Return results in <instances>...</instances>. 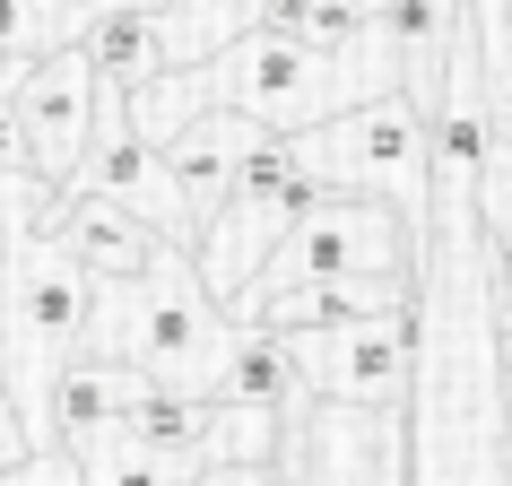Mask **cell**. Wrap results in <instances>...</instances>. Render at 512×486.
Returning a JSON list of instances; mask_svg holds the SVG:
<instances>
[{"label":"cell","mask_w":512,"mask_h":486,"mask_svg":"<svg viewBox=\"0 0 512 486\" xmlns=\"http://www.w3.org/2000/svg\"><path fill=\"white\" fill-rule=\"evenodd\" d=\"M252 18H261V0H157V53H165V70L209 61L217 44H235Z\"/></svg>","instance_id":"cell-12"},{"label":"cell","mask_w":512,"mask_h":486,"mask_svg":"<svg viewBox=\"0 0 512 486\" xmlns=\"http://www.w3.org/2000/svg\"><path fill=\"white\" fill-rule=\"evenodd\" d=\"M504 382V486H512V374H495Z\"/></svg>","instance_id":"cell-16"},{"label":"cell","mask_w":512,"mask_h":486,"mask_svg":"<svg viewBox=\"0 0 512 486\" xmlns=\"http://www.w3.org/2000/svg\"><path fill=\"white\" fill-rule=\"evenodd\" d=\"M18 70H27V61L0 70V174H27V139H18Z\"/></svg>","instance_id":"cell-15"},{"label":"cell","mask_w":512,"mask_h":486,"mask_svg":"<svg viewBox=\"0 0 512 486\" xmlns=\"http://www.w3.org/2000/svg\"><path fill=\"white\" fill-rule=\"evenodd\" d=\"M356 270H382V278H426V226H408L391 200H365V191H322L313 209L270 243L261 278L243 287L226 313L252 322L270 296L287 287H313V278H356Z\"/></svg>","instance_id":"cell-3"},{"label":"cell","mask_w":512,"mask_h":486,"mask_svg":"<svg viewBox=\"0 0 512 486\" xmlns=\"http://www.w3.org/2000/svg\"><path fill=\"white\" fill-rule=\"evenodd\" d=\"M478 226L495 252H512V139H495L478 165Z\"/></svg>","instance_id":"cell-14"},{"label":"cell","mask_w":512,"mask_h":486,"mask_svg":"<svg viewBox=\"0 0 512 486\" xmlns=\"http://www.w3.org/2000/svg\"><path fill=\"white\" fill-rule=\"evenodd\" d=\"M70 191H105V200H122V209H131L157 243H174V252H191L200 226H209V217L191 209L183 174L165 165V148L131 122V96L105 87V79H96V131H87V157L70 165Z\"/></svg>","instance_id":"cell-6"},{"label":"cell","mask_w":512,"mask_h":486,"mask_svg":"<svg viewBox=\"0 0 512 486\" xmlns=\"http://www.w3.org/2000/svg\"><path fill=\"white\" fill-rule=\"evenodd\" d=\"M27 226H35V235H53L87 278H131V270H148V252H157V235H148L122 200H105V191H70V183H61V191H27Z\"/></svg>","instance_id":"cell-8"},{"label":"cell","mask_w":512,"mask_h":486,"mask_svg":"<svg viewBox=\"0 0 512 486\" xmlns=\"http://www.w3.org/2000/svg\"><path fill=\"white\" fill-rule=\"evenodd\" d=\"M87 304H96V278L27 226V200H0V382L27 426V452H44V391H53V365L87 339Z\"/></svg>","instance_id":"cell-2"},{"label":"cell","mask_w":512,"mask_h":486,"mask_svg":"<svg viewBox=\"0 0 512 486\" xmlns=\"http://www.w3.org/2000/svg\"><path fill=\"white\" fill-rule=\"evenodd\" d=\"M270 330V322H261ZM313 400L339 408H408L417 391V339H426V304L408 313H348V322H296L278 330Z\"/></svg>","instance_id":"cell-5"},{"label":"cell","mask_w":512,"mask_h":486,"mask_svg":"<svg viewBox=\"0 0 512 486\" xmlns=\"http://www.w3.org/2000/svg\"><path fill=\"white\" fill-rule=\"evenodd\" d=\"M296 148H304V165H313L330 191H365V200H391L408 226H434L426 105H408V87H382V96H365V105L296 131Z\"/></svg>","instance_id":"cell-4"},{"label":"cell","mask_w":512,"mask_h":486,"mask_svg":"<svg viewBox=\"0 0 512 486\" xmlns=\"http://www.w3.org/2000/svg\"><path fill=\"white\" fill-rule=\"evenodd\" d=\"M79 27H87V0H0V70L53 53V44H79Z\"/></svg>","instance_id":"cell-13"},{"label":"cell","mask_w":512,"mask_h":486,"mask_svg":"<svg viewBox=\"0 0 512 486\" xmlns=\"http://www.w3.org/2000/svg\"><path fill=\"white\" fill-rule=\"evenodd\" d=\"M79 53H87V70L105 87H148L165 70V53H157V9H87V27H79Z\"/></svg>","instance_id":"cell-11"},{"label":"cell","mask_w":512,"mask_h":486,"mask_svg":"<svg viewBox=\"0 0 512 486\" xmlns=\"http://www.w3.org/2000/svg\"><path fill=\"white\" fill-rule=\"evenodd\" d=\"M261 139V122L252 113H226V105H200V113H183L174 131L157 139L165 148V165L183 174V191H191V209L209 217L217 200H226V183H235V165H243V148Z\"/></svg>","instance_id":"cell-9"},{"label":"cell","mask_w":512,"mask_h":486,"mask_svg":"<svg viewBox=\"0 0 512 486\" xmlns=\"http://www.w3.org/2000/svg\"><path fill=\"white\" fill-rule=\"evenodd\" d=\"M209 400L261 408V417H304V408H313V391H304V374H296V356H287V339H278V330L243 322L235 348H226V365H217V391H209Z\"/></svg>","instance_id":"cell-10"},{"label":"cell","mask_w":512,"mask_h":486,"mask_svg":"<svg viewBox=\"0 0 512 486\" xmlns=\"http://www.w3.org/2000/svg\"><path fill=\"white\" fill-rule=\"evenodd\" d=\"M235 330L243 322L200 287L191 252L157 243L148 270L96 278V304H87V339H79V348L122 356L131 374L174 382V391H200V400H209V391H217V365H226V348H235Z\"/></svg>","instance_id":"cell-1"},{"label":"cell","mask_w":512,"mask_h":486,"mask_svg":"<svg viewBox=\"0 0 512 486\" xmlns=\"http://www.w3.org/2000/svg\"><path fill=\"white\" fill-rule=\"evenodd\" d=\"M87 131H96V70H87L79 44H53L18 70V139H27V174L44 191L70 183V165L87 157Z\"/></svg>","instance_id":"cell-7"}]
</instances>
